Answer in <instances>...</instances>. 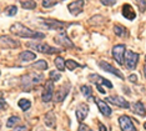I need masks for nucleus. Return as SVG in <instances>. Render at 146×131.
I'll return each instance as SVG.
<instances>
[{
	"label": "nucleus",
	"mask_w": 146,
	"mask_h": 131,
	"mask_svg": "<svg viewBox=\"0 0 146 131\" xmlns=\"http://www.w3.org/2000/svg\"><path fill=\"white\" fill-rule=\"evenodd\" d=\"M10 33L14 34L19 38H30V39H42L45 38V35L42 33H38V31H33L31 29L26 28L20 23H15L10 26Z\"/></svg>",
	"instance_id": "1"
},
{
	"label": "nucleus",
	"mask_w": 146,
	"mask_h": 131,
	"mask_svg": "<svg viewBox=\"0 0 146 131\" xmlns=\"http://www.w3.org/2000/svg\"><path fill=\"white\" fill-rule=\"evenodd\" d=\"M28 46H31L33 49H35L36 51L42 53V54H55L59 53L60 50L58 48H52V46H49L48 44H38V43H29Z\"/></svg>",
	"instance_id": "2"
},
{
	"label": "nucleus",
	"mask_w": 146,
	"mask_h": 131,
	"mask_svg": "<svg viewBox=\"0 0 146 131\" xmlns=\"http://www.w3.org/2000/svg\"><path fill=\"white\" fill-rule=\"evenodd\" d=\"M125 45L122 44H119V45H115L112 48V56L116 60V63L119 65H122L124 64V59H125Z\"/></svg>",
	"instance_id": "3"
},
{
	"label": "nucleus",
	"mask_w": 146,
	"mask_h": 131,
	"mask_svg": "<svg viewBox=\"0 0 146 131\" xmlns=\"http://www.w3.org/2000/svg\"><path fill=\"white\" fill-rule=\"evenodd\" d=\"M137 63H139V54H136L134 51H126L125 54V64L127 66V69H131L134 70L136 69L137 66Z\"/></svg>",
	"instance_id": "4"
},
{
	"label": "nucleus",
	"mask_w": 146,
	"mask_h": 131,
	"mask_svg": "<svg viewBox=\"0 0 146 131\" xmlns=\"http://www.w3.org/2000/svg\"><path fill=\"white\" fill-rule=\"evenodd\" d=\"M52 95H54V82L51 80H49L48 82L45 84L44 90L41 92V99L44 102H49L52 99Z\"/></svg>",
	"instance_id": "5"
},
{
	"label": "nucleus",
	"mask_w": 146,
	"mask_h": 131,
	"mask_svg": "<svg viewBox=\"0 0 146 131\" xmlns=\"http://www.w3.org/2000/svg\"><path fill=\"white\" fill-rule=\"evenodd\" d=\"M119 124H120V129L122 131H136V127L132 122V120L126 115L119 117Z\"/></svg>",
	"instance_id": "6"
},
{
	"label": "nucleus",
	"mask_w": 146,
	"mask_h": 131,
	"mask_svg": "<svg viewBox=\"0 0 146 131\" xmlns=\"http://www.w3.org/2000/svg\"><path fill=\"white\" fill-rule=\"evenodd\" d=\"M20 46V43L9 38V36H0V48L1 49H15Z\"/></svg>",
	"instance_id": "7"
},
{
	"label": "nucleus",
	"mask_w": 146,
	"mask_h": 131,
	"mask_svg": "<svg viewBox=\"0 0 146 131\" xmlns=\"http://www.w3.org/2000/svg\"><path fill=\"white\" fill-rule=\"evenodd\" d=\"M40 23H42V24L45 25L46 29H51V30H60L61 33H64V26L66 24H64V23H60V21H56V20H50V19H42L40 20Z\"/></svg>",
	"instance_id": "8"
},
{
	"label": "nucleus",
	"mask_w": 146,
	"mask_h": 131,
	"mask_svg": "<svg viewBox=\"0 0 146 131\" xmlns=\"http://www.w3.org/2000/svg\"><path fill=\"white\" fill-rule=\"evenodd\" d=\"M99 66L102 69V70H105V71H108V72H111V74H114V75H116L119 79H121V80H124V75H122V72L120 71V70H117V69H115L112 65H110V64H108L106 61H99Z\"/></svg>",
	"instance_id": "9"
},
{
	"label": "nucleus",
	"mask_w": 146,
	"mask_h": 131,
	"mask_svg": "<svg viewBox=\"0 0 146 131\" xmlns=\"http://www.w3.org/2000/svg\"><path fill=\"white\" fill-rule=\"evenodd\" d=\"M106 100L109 102H111L112 105H116L119 107H124V109H129L130 107V104L121 96H109V97H106Z\"/></svg>",
	"instance_id": "10"
},
{
	"label": "nucleus",
	"mask_w": 146,
	"mask_h": 131,
	"mask_svg": "<svg viewBox=\"0 0 146 131\" xmlns=\"http://www.w3.org/2000/svg\"><path fill=\"white\" fill-rule=\"evenodd\" d=\"M69 91H70V84H69V82H65L61 87H59L58 92H56V96H55V100H56L58 102L62 101V100H64L65 97L68 96Z\"/></svg>",
	"instance_id": "11"
},
{
	"label": "nucleus",
	"mask_w": 146,
	"mask_h": 131,
	"mask_svg": "<svg viewBox=\"0 0 146 131\" xmlns=\"http://www.w3.org/2000/svg\"><path fill=\"white\" fill-rule=\"evenodd\" d=\"M89 114V106L86 104H80L78 106V110H76V117H78V121L82 122L84 120L88 117Z\"/></svg>",
	"instance_id": "12"
},
{
	"label": "nucleus",
	"mask_w": 146,
	"mask_h": 131,
	"mask_svg": "<svg viewBox=\"0 0 146 131\" xmlns=\"http://www.w3.org/2000/svg\"><path fill=\"white\" fill-rule=\"evenodd\" d=\"M95 104L99 107V111H100L104 116H110L111 115V109L108 106V104L105 101H102L100 99H95Z\"/></svg>",
	"instance_id": "13"
},
{
	"label": "nucleus",
	"mask_w": 146,
	"mask_h": 131,
	"mask_svg": "<svg viewBox=\"0 0 146 131\" xmlns=\"http://www.w3.org/2000/svg\"><path fill=\"white\" fill-rule=\"evenodd\" d=\"M55 41L59 43V45L65 46V48H70V49L74 48V44H72L71 40L65 35V33H61V34L58 36V38H55Z\"/></svg>",
	"instance_id": "14"
},
{
	"label": "nucleus",
	"mask_w": 146,
	"mask_h": 131,
	"mask_svg": "<svg viewBox=\"0 0 146 131\" xmlns=\"http://www.w3.org/2000/svg\"><path fill=\"white\" fill-rule=\"evenodd\" d=\"M82 6H84V1H72L69 4L68 9L72 15H78L79 13L82 11Z\"/></svg>",
	"instance_id": "15"
},
{
	"label": "nucleus",
	"mask_w": 146,
	"mask_h": 131,
	"mask_svg": "<svg viewBox=\"0 0 146 131\" xmlns=\"http://www.w3.org/2000/svg\"><path fill=\"white\" fill-rule=\"evenodd\" d=\"M122 16L126 18L127 20H134L136 18V13H135V10L132 9L131 5L125 4L122 6Z\"/></svg>",
	"instance_id": "16"
},
{
	"label": "nucleus",
	"mask_w": 146,
	"mask_h": 131,
	"mask_svg": "<svg viewBox=\"0 0 146 131\" xmlns=\"http://www.w3.org/2000/svg\"><path fill=\"white\" fill-rule=\"evenodd\" d=\"M90 80L91 81H94V82H96V85H100V84H104V85H106L109 87V89H112V84L109 81V80H106V79H104L102 76H100V75H90Z\"/></svg>",
	"instance_id": "17"
},
{
	"label": "nucleus",
	"mask_w": 146,
	"mask_h": 131,
	"mask_svg": "<svg viewBox=\"0 0 146 131\" xmlns=\"http://www.w3.org/2000/svg\"><path fill=\"white\" fill-rule=\"evenodd\" d=\"M45 124H46V126L51 127V129H55L56 127V117L52 111L48 112L45 115Z\"/></svg>",
	"instance_id": "18"
},
{
	"label": "nucleus",
	"mask_w": 146,
	"mask_h": 131,
	"mask_svg": "<svg viewBox=\"0 0 146 131\" xmlns=\"http://www.w3.org/2000/svg\"><path fill=\"white\" fill-rule=\"evenodd\" d=\"M131 109H132V111H134L135 114H137V115H140V116H145L146 115V109L144 107V105H142V102H140V101L132 104Z\"/></svg>",
	"instance_id": "19"
},
{
	"label": "nucleus",
	"mask_w": 146,
	"mask_h": 131,
	"mask_svg": "<svg viewBox=\"0 0 146 131\" xmlns=\"http://www.w3.org/2000/svg\"><path fill=\"white\" fill-rule=\"evenodd\" d=\"M36 58V55L33 51H23L20 55H19V59L21 61H25V63H29V61H34Z\"/></svg>",
	"instance_id": "20"
},
{
	"label": "nucleus",
	"mask_w": 146,
	"mask_h": 131,
	"mask_svg": "<svg viewBox=\"0 0 146 131\" xmlns=\"http://www.w3.org/2000/svg\"><path fill=\"white\" fill-rule=\"evenodd\" d=\"M18 105H19V107H20L23 111H26V110L30 109L31 102L29 101V100H26V99H20L19 100V102H18Z\"/></svg>",
	"instance_id": "21"
},
{
	"label": "nucleus",
	"mask_w": 146,
	"mask_h": 131,
	"mask_svg": "<svg viewBox=\"0 0 146 131\" xmlns=\"http://www.w3.org/2000/svg\"><path fill=\"white\" fill-rule=\"evenodd\" d=\"M55 66L58 68V71L59 70H60V71H64V70L66 69L65 68V61L61 56H58V58L55 59Z\"/></svg>",
	"instance_id": "22"
},
{
	"label": "nucleus",
	"mask_w": 146,
	"mask_h": 131,
	"mask_svg": "<svg viewBox=\"0 0 146 131\" xmlns=\"http://www.w3.org/2000/svg\"><path fill=\"white\" fill-rule=\"evenodd\" d=\"M19 121H20V117L11 116V117H9L8 122H6V126H8V127H15L19 124Z\"/></svg>",
	"instance_id": "23"
},
{
	"label": "nucleus",
	"mask_w": 146,
	"mask_h": 131,
	"mask_svg": "<svg viewBox=\"0 0 146 131\" xmlns=\"http://www.w3.org/2000/svg\"><path fill=\"white\" fill-rule=\"evenodd\" d=\"M33 68H35L38 70H46L48 69V63H46L45 60H39V61H36L34 65H33Z\"/></svg>",
	"instance_id": "24"
},
{
	"label": "nucleus",
	"mask_w": 146,
	"mask_h": 131,
	"mask_svg": "<svg viewBox=\"0 0 146 131\" xmlns=\"http://www.w3.org/2000/svg\"><path fill=\"white\" fill-rule=\"evenodd\" d=\"M20 5L24 9H30V10L36 8V3L34 1V0H29V1H20Z\"/></svg>",
	"instance_id": "25"
},
{
	"label": "nucleus",
	"mask_w": 146,
	"mask_h": 131,
	"mask_svg": "<svg viewBox=\"0 0 146 131\" xmlns=\"http://www.w3.org/2000/svg\"><path fill=\"white\" fill-rule=\"evenodd\" d=\"M79 66H80V65H79V64L78 63H76V61H74V60H68V61H65V68L66 69H69V70H70V71H72V70H75L76 68H79Z\"/></svg>",
	"instance_id": "26"
},
{
	"label": "nucleus",
	"mask_w": 146,
	"mask_h": 131,
	"mask_svg": "<svg viewBox=\"0 0 146 131\" xmlns=\"http://www.w3.org/2000/svg\"><path fill=\"white\" fill-rule=\"evenodd\" d=\"M114 33L117 36H124V35H126V29L121 25H115L114 26Z\"/></svg>",
	"instance_id": "27"
},
{
	"label": "nucleus",
	"mask_w": 146,
	"mask_h": 131,
	"mask_svg": "<svg viewBox=\"0 0 146 131\" xmlns=\"http://www.w3.org/2000/svg\"><path fill=\"white\" fill-rule=\"evenodd\" d=\"M81 92L84 94V96L85 97H91V95H92V89L90 86H86V85H82L81 86Z\"/></svg>",
	"instance_id": "28"
},
{
	"label": "nucleus",
	"mask_w": 146,
	"mask_h": 131,
	"mask_svg": "<svg viewBox=\"0 0 146 131\" xmlns=\"http://www.w3.org/2000/svg\"><path fill=\"white\" fill-rule=\"evenodd\" d=\"M49 76L51 78V81H59V80L61 79V75L59 71H50V74H49Z\"/></svg>",
	"instance_id": "29"
},
{
	"label": "nucleus",
	"mask_w": 146,
	"mask_h": 131,
	"mask_svg": "<svg viewBox=\"0 0 146 131\" xmlns=\"http://www.w3.org/2000/svg\"><path fill=\"white\" fill-rule=\"evenodd\" d=\"M58 4H59V1H48V0L42 1V6H44V8H51V6H55Z\"/></svg>",
	"instance_id": "30"
},
{
	"label": "nucleus",
	"mask_w": 146,
	"mask_h": 131,
	"mask_svg": "<svg viewBox=\"0 0 146 131\" xmlns=\"http://www.w3.org/2000/svg\"><path fill=\"white\" fill-rule=\"evenodd\" d=\"M16 11H18V8L13 5V6H10V8L8 9V15L9 16H14L16 14Z\"/></svg>",
	"instance_id": "31"
},
{
	"label": "nucleus",
	"mask_w": 146,
	"mask_h": 131,
	"mask_svg": "<svg viewBox=\"0 0 146 131\" xmlns=\"http://www.w3.org/2000/svg\"><path fill=\"white\" fill-rule=\"evenodd\" d=\"M136 4L139 5V9H140L141 13H145V10H146V1H136Z\"/></svg>",
	"instance_id": "32"
},
{
	"label": "nucleus",
	"mask_w": 146,
	"mask_h": 131,
	"mask_svg": "<svg viewBox=\"0 0 146 131\" xmlns=\"http://www.w3.org/2000/svg\"><path fill=\"white\" fill-rule=\"evenodd\" d=\"M6 107H8V105H6L5 100L3 99V97H0V111H3V110H5Z\"/></svg>",
	"instance_id": "33"
},
{
	"label": "nucleus",
	"mask_w": 146,
	"mask_h": 131,
	"mask_svg": "<svg viewBox=\"0 0 146 131\" xmlns=\"http://www.w3.org/2000/svg\"><path fill=\"white\" fill-rule=\"evenodd\" d=\"M101 4L105 5V6H112V5L116 4V1H115V0H111V1H106V0H102Z\"/></svg>",
	"instance_id": "34"
},
{
	"label": "nucleus",
	"mask_w": 146,
	"mask_h": 131,
	"mask_svg": "<svg viewBox=\"0 0 146 131\" xmlns=\"http://www.w3.org/2000/svg\"><path fill=\"white\" fill-rule=\"evenodd\" d=\"M129 80H130L131 82H136V81H137V76L132 74V75H130V76H129Z\"/></svg>",
	"instance_id": "35"
},
{
	"label": "nucleus",
	"mask_w": 146,
	"mask_h": 131,
	"mask_svg": "<svg viewBox=\"0 0 146 131\" xmlns=\"http://www.w3.org/2000/svg\"><path fill=\"white\" fill-rule=\"evenodd\" d=\"M14 131H29V130L26 129L25 126H19V127H15Z\"/></svg>",
	"instance_id": "36"
},
{
	"label": "nucleus",
	"mask_w": 146,
	"mask_h": 131,
	"mask_svg": "<svg viewBox=\"0 0 146 131\" xmlns=\"http://www.w3.org/2000/svg\"><path fill=\"white\" fill-rule=\"evenodd\" d=\"M99 130H100V131H108V130H106V126L104 125V124H99Z\"/></svg>",
	"instance_id": "37"
},
{
	"label": "nucleus",
	"mask_w": 146,
	"mask_h": 131,
	"mask_svg": "<svg viewBox=\"0 0 146 131\" xmlns=\"http://www.w3.org/2000/svg\"><path fill=\"white\" fill-rule=\"evenodd\" d=\"M144 75H145V78H146V65H145V68H144Z\"/></svg>",
	"instance_id": "38"
},
{
	"label": "nucleus",
	"mask_w": 146,
	"mask_h": 131,
	"mask_svg": "<svg viewBox=\"0 0 146 131\" xmlns=\"http://www.w3.org/2000/svg\"><path fill=\"white\" fill-rule=\"evenodd\" d=\"M144 127H145V130H146V122L144 124Z\"/></svg>",
	"instance_id": "39"
},
{
	"label": "nucleus",
	"mask_w": 146,
	"mask_h": 131,
	"mask_svg": "<svg viewBox=\"0 0 146 131\" xmlns=\"http://www.w3.org/2000/svg\"><path fill=\"white\" fill-rule=\"evenodd\" d=\"M88 131H92V130H88Z\"/></svg>",
	"instance_id": "40"
},
{
	"label": "nucleus",
	"mask_w": 146,
	"mask_h": 131,
	"mask_svg": "<svg viewBox=\"0 0 146 131\" xmlns=\"http://www.w3.org/2000/svg\"><path fill=\"white\" fill-rule=\"evenodd\" d=\"M145 59H146V58H145Z\"/></svg>",
	"instance_id": "41"
}]
</instances>
